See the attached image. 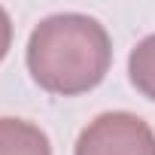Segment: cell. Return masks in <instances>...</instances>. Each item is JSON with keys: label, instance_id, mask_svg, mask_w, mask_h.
Wrapping results in <instances>:
<instances>
[{"label": "cell", "instance_id": "1", "mask_svg": "<svg viewBox=\"0 0 155 155\" xmlns=\"http://www.w3.org/2000/svg\"><path fill=\"white\" fill-rule=\"evenodd\" d=\"M31 79L58 97H76L97 88L113 64L107 28L82 12H58L43 18L25 49Z\"/></svg>", "mask_w": 155, "mask_h": 155}, {"label": "cell", "instance_id": "2", "mask_svg": "<svg viewBox=\"0 0 155 155\" xmlns=\"http://www.w3.org/2000/svg\"><path fill=\"white\" fill-rule=\"evenodd\" d=\"M73 155H155V131L137 113H101L82 128Z\"/></svg>", "mask_w": 155, "mask_h": 155}, {"label": "cell", "instance_id": "3", "mask_svg": "<svg viewBox=\"0 0 155 155\" xmlns=\"http://www.w3.org/2000/svg\"><path fill=\"white\" fill-rule=\"evenodd\" d=\"M0 155H52L46 131L28 119H0Z\"/></svg>", "mask_w": 155, "mask_h": 155}, {"label": "cell", "instance_id": "4", "mask_svg": "<svg viewBox=\"0 0 155 155\" xmlns=\"http://www.w3.org/2000/svg\"><path fill=\"white\" fill-rule=\"evenodd\" d=\"M128 76H131V85L143 97L155 101V34L143 37L131 49V55H128Z\"/></svg>", "mask_w": 155, "mask_h": 155}, {"label": "cell", "instance_id": "5", "mask_svg": "<svg viewBox=\"0 0 155 155\" xmlns=\"http://www.w3.org/2000/svg\"><path fill=\"white\" fill-rule=\"evenodd\" d=\"M9 46H12V18L0 6V61L9 55Z\"/></svg>", "mask_w": 155, "mask_h": 155}]
</instances>
